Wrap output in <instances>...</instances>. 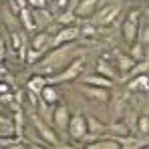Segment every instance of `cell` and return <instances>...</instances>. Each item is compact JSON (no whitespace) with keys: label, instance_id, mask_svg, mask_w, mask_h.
Masks as SVG:
<instances>
[{"label":"cell","instance_id":"obj_1","mask_svg":"<svg viewBox=\"0 0 149 149\" xmlns=\"http://www.w3.org/2000/svg\"><path fill=\"white\" fill-rule=\"evenodd\" d=\"M74 56H83V50H79L74 47V42L69 45H61L54 47L52 50H49L36 65H32L34 73L42 74V77H54V74L63 73L71 63L74 61Z\"/></svg>","mask_w":149,"mask_h":149},{"label":"cell","instance_id":"obj_2","mask_svg":"<svg viewBox=\"0 0 149 149\" xmlns=\"http://www.w3.org/2000/svg\"><path fill=\"white\" fill-rule=\"evenodd\" d=\"M139 18H141V12L139 10H131L127 14V18L123 20V26H121V34H123V40L131 47L137 36H139Z\"/></svg>","mask_w":149,"mask_h":149},{"label":"cell","instance_id":"obj_3","mask_svg":"<svg viewBox=\"0 0 149 149\" xmlns=\"http://www.w3.org/2000/svg\"><path fill=\"white\" fill-rule=\"evenodd\" d=\"M83 69H85V56H77L63 73L54 74V77H49V83L54 85V83H69V81H74V79H81Z\"/></svg>","mask_w":149,"mask_h":149},{"label":"cell","instance_id":"obj_4","mask_svg":"<svg viewBox=\"0 0 149 149\" xmlns=\"http://www.w3.org/2000/svg\"><path fill=\"white\" fill-rule=\"evenodd\" d=\"M69 121H71V111L67 103L58 101L56 107L52 109V129L56 133H67L69 131Z\"/></svg>","mask_w":149,"mask_h":149},{"label":"cell","instance_id":"obj_5","mask_svg":"<svg viewBox=\"0 0 149 149\" xmlns=\"http://www.w3.org/2000/svg\"><path fill=\"white\" fill-rule=\"evenodd\" d=\"M30 123L36 129V133H38L49 145H58V133H56L47 121H42V119L38 117V113H30Z\"/></svg>","mask_w":149,"mask_h":149},{"label":"cell","instance_id":"obj_6","mask_svg":"<svg viewBox=\"0 0 149 149\" xmlns=\"http://www.w3.org/2000/svg\"><path fill=\"white\" fill-rule=\"evenodd\" d=\"M117 16H119V6L117 4H107V6L99 8L91 16V24L93 26H107V24H111Z\"/></svg>","mask_w":149,"mask_h":149},{"label":"cell","instance_id":"obj_7","mask_svg":"<svg viewBox=\"0 0 149 149\" xmlns=\"http://www.w3.org/2000/svg\"><path fill=\"white\" fill-rule=\"evenodd\" d=\"M79 36H81V26H77V24L61 26V28H58V32L52 36V49H54V47H61V45L74 42Z\"/></svg>","mask_w":149,"mask_h":149},{"label":"cell","instance_id":"obj_8","mask_svg":"<svg viewBox=\"0 0 149 149\" xmlns=\"http://www.w3.org/2000/svg\"><path fill=\"white\" fill-rule=\"evenodd\" d=\"M67 133L71 135V139H74V141H83V137L89 133V131H87V117H85L83 113H74V115H71L69 131H67Z\"/></svg>","mask_w":149,"mask_h":149},{"label":"cell","instance_id":"obj_9","mask_svg":"<svg viewBox=\"0 0 149 149\" xmlns=\"http://www.w3.org/2000/svg\"><path fill=\"white\" fill-rule=\"evenodd\" d=\"M101 0H79V4L73 8L77 18H91L97 10H99Z\"/></svg>","mask_w":149,"mask_h":149},{"label":"cell","instance_id":"obj_10","mask_svg":"<svg viewBox=\"0 0 149 149\" xmlns=\"http://www.w3.org/2000/svg\"><path fill=\"white\" fill-rule=\"evenodd\" d=\"M79 91L87 97V99L99 101V103H107L109 101V89H101V87H91V85H79Z\"/></svg>","mask_w":149,"mask_h":149},{"label":"cell","instance_id":"obj_11","mask_svg":"<svg viewBox=\"0 0 149 149\" xmlns=\"http://www.w3.org/2000/svg\"><path fill=\"white\" fill-rule=\"evenodd\" d=\"M30 49L40 50V52H45V54H47V50L52 49V34H49L47 30L36 32V34L30 38Z\"/></svg>","mask_w":149,"mask_h":149},{"label":"cell","instance_id":"obj_12","mask_svg":"<svg viewBox=\"0 0 149 149\" xmlns=\"http://www.w3.org/2000/svg\"><path fill=\"white\" fill-rule=\"evenodd\" d=\"M52 22H54V16L47 8H32V24H34V28L50 26Z\"/></svg>","mask_w":149,"mask_h":149},{"label":"cell","instance_id":"obj_13","mask_svg":"<svg viewBox=\"0 0 149 149\" xmlns=\"http://www.w3.org/2000/svg\"><path fill=\"white\" fill-rule=\"evenodd\" d=\"M47 85H49V77H42V74H34V77H30L26 81V89L34 97H40V93H42V89Z\"/></svg>","mask_w":149,"mask_h":149},{"label":"cell","instance_id":"obj_14","mask_svg":"<svg viewBox=\"0 0 149 149\" xmlns=\"http://www.w3.org/2000/svg\"><path fill=\"white\" fill-rule=\"evenodd\" d=\"M127 89L131 93H147L149 91V74H137L127 81Z\"/></svg>","mask_w":149,"mask_h":149},{"label":"cell","instance_id":"obj_15","mask_svg":"<svg viewBox=\"0 0 149 149\" xmlns=\"http://www.w3.org/2000/svg\"><path fill=\"white\" fill-rule=\"evenodd\" d=\"M12 139L16 137V127H14V119L10 115H0V139ZM18 139V137H16Z\"/></svg>","mask_w":149,"mask_h":149},{"label":"cell","instance_id":"obj_16","mask_svg":"<svg viewBox=\"0 0 149 149\" xmlns=\"http://www.w3.org/2000/svg\"><path fill=\"white\" fill-rule=\"evenodd\" d=\"M81 83L83 85H91V87H101V89H111L113 87V81L103 77V74H87V77H81Z\"/></svg>","mask_w":149,"mask_h":149},{"label":"cell","instance_id":"obj_17","mask_svg":"<svg viewBox=\"0 0 149 149\" xmlns=\"http://www.w3.org/2000/svg\"><path fill=\"white\" fill-rule=\"evenodd\" d=\"M97 73L103 74V77H107V79H111V81H117V77H119V71H117L107 58H99V61H97Z\"/></svg>","mask_w":149,"mask_h":149},{"label":"cell","instance_id":"obj_18","mask_svg":"<svg viewBox=\"0 0 149 149\" xmlns=\"http://www.w3.org/2000/svg\"><path fill=\"white\" fill-rule=\"evenodd\" d=\"M87 131H89L91 135H95V137H101V135L107 131V123H103L101 119L89 115V117H87Z\"/></svg>","mask_w":149,"mask_h":149},{"label":"cell","instance_id":"obj_19","mask_svg":"<svg viewBox=\"0 0 149 149\" xmlns=\"http://www.w3.org/2000/svg\"><path fill=\"white\" fill-rule=\"evenodd\" d=\"M135 58L131 56V54H121V52H117V71L119 73H123L125 77L129 74V71L135 67Z\"/></svg>","mask_w":149,"mask_h":149},{"label":"cell","instance_id":"obj_20","mask_svg":"<svg viewBox=\"0 0 149 149\" xmlns=\"http://www.w3.org/2000/svg\"><path fill=\"white\" fill-rule=\"evenodd\" d=\"M38 99L47 101L49 105H56V103L61 101V93H58V89H56L52 83H49V85L42 89V93H40V97H38Z\"/></svg>","mask_w":149,"mask_h":149},{"label":"cell","instance_id":"obj_21","mask_svg":"<svg viewBox=\"0 0 149 149\" xmlns=\"http://www.w3.org/2000/svg\"><path fill=\"white\" fill-rule=\"evenodd\" d=\"M107 131H111L113 133V137L115 139H125V137H129V133H131V129L125 125V121H115V123H111L107 127Z\"/></svg>","mask_w":149,"mask_h":149},{"label":"cell","instance_id":"obj_22","mask_svg":"<svg viewBox=\"0 0 149 149\" xmlns=\"http://www.w3.org/2000/svg\"><path fill=\"white\" fill-rule=\"evenodd\" d=\"M87 149H121V143L113 137L111 139H97V141L89 143Z\"/></svg>","mask_w":149,"mask_h":149},{"label":"cell","instance_id":"obj_23","mask_svg":"<svg viewBox=\"0 0 149 149\" xmlns=\"http://www.w3.org/2000/svg\"><path fill=\"white\" fill-rule=\"evenodd\" d=\"M18 18H20V22L24 24V28H26V30H34V24H32V8H30L28 4L20 6Z\"/></svg>","mask_w":149,"mask_h":149},{"label":"cell","instance_id":"obj_24","mask_svg":"<svg viewBox=\"0 0 149 149\" xmlns=\"http://www.w3.org/2000/svg\"><path fill=\"white\" fill-rule=\"evenodd\" d=\"M36 105H38V109H36V113H38V117L42 119V121H47V123H52V111H50V105L47 101L38 99L36 101Z\"/></svg>","mask_w":149,"mask_h":149},{"label":"cell","instance_id":"obj_25","mask_svg":"<svg viewBox=\"0 0 149 149\" xmlns=\"http://www.w3.org/2000/svg\"><path fill=\"white\" fill-rule=\"evenodd\" d=\"M131 56L139 63V61H143V58H147V49L139 42V40H135L133 45H131Z\"/></svg>","mask_w":149,"mask_h":149},{"label":"cell","instance_id":"obj_26","mask_svg":"<svg viewBox=\"0 0 149 149\" xmlns=\"http://www.w3.org/2000/svg\"><path fill=\"white\" fill-rule=\"evenodd\" d=\"M147 73H149V61H147V58H143V61L135 63V67L129 71L127 79H131V77H137V74H147Z\"/></svg>","mask_w":149,"mask_h":149},{"label":"cell","instance_id":"obj_27","mask_svg":"<svg viewBox=\"0 0 149 149\" xmlns=\"http://www.w3.org/2000/svg\"><path fill=\"white\" fill-rule=\"evenodd\" d=\"M12 119H14V127H16V137H18V139H22L24 125H26V123H24V115H22V111H20V109H16Z\"/></svg>","mask_w":149,"mask_h":149},{"label":"cell","instance_id":"obj_28","mask_svg":"<svg viewBox=\"0 0 149 149\" xmlns=\"http://www.w3.org/2000/svg\"><path fill=\"white\" fill-rule=\"evenodd\" d=\"M45 56V52H40V50H34V49H26V56H24V61L28 63V65H36L40 58Z\"/></svg>","mask_w":149,"mask_h":149},{"label":"cell","instance_id":"obj_29","mask_svg":"<svg viewBox=\"0 0 149 149\" xmlns=\"http://www.w3.org/2000/svg\"><path fill=\"white\" fill-rule=\"evenodd\" d=\"M137 133H141V135H149V115H139V119H137V129H135Z\"/></svg>","mask_w":149,"mask_h":149},{"label":"cell","instance_id":"obj_30","mask_svg":"<svg viewBox=\"0 0 149 149\" xmlns=\"http://www.w3.org/2000/svg\"><path fill=\"white\" fill-rule=\"evenodd\" d=\"M137 119H139V117H137V115H135L133 111H127V113L123 115L125 125H127V127H129L131 131H135V129H137Z\"/></svg>","mask_w":149,"mask_h":149},{"label":"cell","instance_id":"obj_31","mask_svg":"<svg viewBox=\"0 0 149 149\" xmlns=\"http://www.w3.org/2000/svg\"><path fill=\"white\" fill-rule=\"evenodd\" d=\"M137 38H139V42H141L145 49H149V22L143 26V28H139V36H137Z\"/></svg>","mask_w":149,"mask_h":149},{"label":"cell","instance_id":"obj_32","mask_svg":"<svg viewBox=\"0 0 149 149\" xmlns=\"http://www.w3.org/2000/svg\"><path fill=\"white\" fill-rule=\"evenodd\" d=\"M26 4H28L30 8H45L47 0H26Z\"/></svg>","mask_w":149,"mask_h":149},{"label":"cell","instance_id":"obj_33","mask_svg":"<svg viewBox=\"0 0 149 149\" xmlns=\"http://www.w3.org/2000/svg\"><path fill=\"white\" fill-rule=\"evenodd\" d=\"M50 4H54V8H56V10H65V8L69 6V0H52Z\"/></svg>","mask_w":149,"mask_h":149},{"label":"cell","instance_id":"obj_34","mask_svg":"<svg viewBox=\"0 0 149 149\" xmlns=\"http://www.w3.org/2000/svg\"><path fill=\"white\" fill-rule=\"evenodd\" d=\"M81 34H87V36H93V34H95V26H87V28H81Z\"/></svg>","mask_w":149,"mask_h":149},{"label":"cell","instance_id":"obj_35","mask_svg":"<svg viewBox=\"0 0 149 149\" xmlns=\"http://www.w3.org/2000/svg\"><path fill=\"white\" fill-rule=\"evenodd\" d=\"M6 93H10V87L2 81V83H0V97H2V95H6Z\"/></svg>","mask_w":149,"mask_h":149},{"label":"cell","instance_id":"obj_36","mask_svg":"<svg viewBox=\"0 0 149 149\" xmlns=\"http://www.w3.org/2000/svg\"><path fill=\"white\" fill-rule=\"evenodd\" d=\"M28 149H49V147H47V145H40V143H30Z\"/></svg>","mask_w":149,"mask_h":149},{"label":"cell","instance_id":"obj_37","mask_svg":"<svg viewBox=\"0 0 149 149\" xmlns=\"http://www.w3.org/2000/svg\"><path fill=\"white\" fill-rule=\"evenodd\" d=\"M2 58H4V42L0 40V61H2Z\"/></svg>","mask_w":149,"mask_h":149},{"label":"cell","instance_id":"obj_38","mask_svg":"<svg viewBox=\"0 0 149 149\" xmlns=\"http://www.w3.org/2000/svg\"><path fill=\"white\" fill-rule=\"evenodd\" d=\"M145 16H147V18H149V8H147V10H145Z\"/></svg>","mask_w":149,"mask_h":149},{"label":"cell","instance_id":"obj_39","mask_svg":"<svg viewBox=\"0 0 149 149\" xmlns=\"http://www.w3.org/2000/svg\"><path fill=\"white\" fill-rule=\"evenodd\" d=\"M0 83H2V74H0Z\"/></svg>","mask_w":149,"mask_h":149},{"label":"cell","instance_id":"obj_40","mask_svg":"<svg viewBox=\"0 0 149 149\" xmlns=\"http://www.w3.org/2000/svg\"><path fill=\"white\" fill-rule=\"evenodd\" d=\"M0 111H2V103H0Z\"/></svg>","mask_w":149,"mask_h":149},{"label":"cell","instance_id":"obj_41","mask_svg":"<svg viewBox=\"0 0 149 149\" xmlns=\"http://www.w3.org/2000/svg\"><path fill=\"white\" fill-rule=\"evenodd\" d=\"M49 2H52V0H47V4H49Z\"/></svg>","mask_w":149,"mask_h":149},{"label":"cell","instance_id":"obj_42","mask_svg":"<svg viewBox=\"0 0 149 149\" xmlns=\"http://www.w3.org/2000/svg\"><path fill=\"white\" fill-rule=\"evenodd\" d=\"M143 149H149V145H147V147H143Z\"/></svg>","mask_w":149,"mask_h":149},{"label":"cell","instance_id":"obj_43","mask_svg":"<svg viewBox=\"0 0 149 149\" xmlns=\"http://www.w3.org/2000/svg\"><path fill=\"white\" fill-rule=\"evenodd\" d=\"M0 2H2V0H0Z\"/></svg>","mask_w":149,"mask_h":149},{"label":"cell","instance_id":"obj_44","mask_svg":"<svg viewBox=\"0 0 149 149\" xmlns=\"http://www.w3.org/2000/svg\"><path fill=\"white\" fill-rule=\"evenodd\" d=\"M147 2H149V0H147Z\"/></svg>","mask_w":149,"mask_h":149}]
</instances>
